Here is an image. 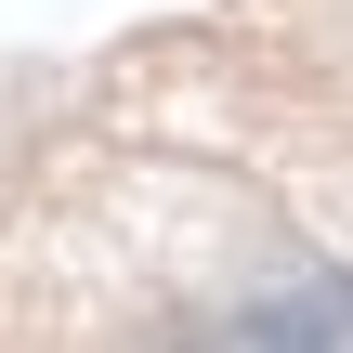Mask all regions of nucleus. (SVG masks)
Returning a JSON list of instances; mask_svg holds the SVG:
<instances>
[{
  "label": "nucleus",
  "instance_id": "obj_1",
  "mask_svg": "<svg viewBox=\"0 0 353 353\" xmlns=\"http://www.w3.org/2000/svg\"><path fill=\"white\" fill-rule=\"evenodd\" d=\"M236 341H353V275H301V288H262L249 314H223Z\"/></svg>",
  "mask_w": 353,
  "mask_h": 353
}]
</instances>
